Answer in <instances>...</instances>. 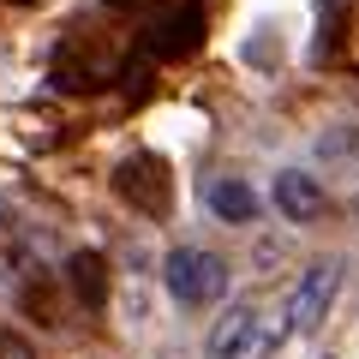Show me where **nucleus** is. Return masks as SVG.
I'll use <instances>...</instances> for the list:
<instances>
[{"instance_id":"nucleus-3","label":"nucleus","mask_w":359,"mask_h":359,"mask_svg":"<svg viewBox=\"0 0 359 359\" xmlns=\"http://www.w3.org/2000/svg\"><path fill=\"white\" fill-rule=\"evenodd\" d=\"M168 294L180 299L186 311L210 306V299L228 294V264H222L216 252H204V245H180V252H168Z\"/></svg>"},{"instance_id":"nucleus-12","label":"nucleus","mask_w":359,"mask_h":359,"mask_svg":"<svg viewBox=\"0 0 359 359\" xmlns=\"http://www.w3.org/2000/svg\"><path fill=\"white\" fill-rule=\"evenodd\" d=\"M323 359H330V353H323Z\"/></svg>"},{"instance_id":"nucleus-4","label":"nucleus","mask_w":359,"mask_h":359,"mask_svg":"<svg viewBox=\"0 0 359 359\" xmlns=\"http://www.w3.org/2000/svg\"><path fill=\"white\" fill-rule=\"evenodd\" d=\"M335 287H341V264H318L299 276L294 287V306H287V330H318L335 306Z\"/></svg>"},{"instance_id":"nucleus-7","label":"nucleus","mask_w":359,"mask_h":359,"mask_svg":"<svg viewBox=\"0 0 359 359\" xmlns=\"http://www.w3.org/2000/svg\"><path fill=\"white\" fill-rule=\"evenodd\" d=\"M18 306H25V318H36V323H60L66 318V276L36 269V276L18 287Z\"/></svg>"},{"instance_id":"nucleus-1","label":"nucleus","mask_w":359,"mask_h":359,"mask_svg":"<svg viewBox=\"0 0 359 359\" xmlns=\"http://www.w3.org/2000/svg\"><path fill=\"white\" fill-rule=\"evenodd\" d=\"M138 36H144V54H156V60H192L210 36V18L198 0H156L144 13Z\"/></svg>"},{"instance_id":"nucleus-2","label":"nucleus","mask_w":359,"mask_h":359,"mask_svg":"<svg viewBox=\"0 0 359 359\" xmlns=\"http://www.w3.org/2000/svg\"><path fill=\"white\" fill-rule=\"evenodd\" d=\"M114 192H120V204H132L138 216H156V222H162L168 210H174V168H168V156L132 150L126 162L114 168Z\"/></svg>"},{"instance_id":"nucleus-8","label":"nucleus","mask_w":359,"mask_h":359,"mask_svg":"<svg viewBox=\"0 0 359 359\" xmlns=\"http://www.w3.org/2000/svg\"><path fill=\"white\" fill-rule=\"evenodd\" d=\"M204 204H210L216 222H252L257 216V192L245 186V180H228V174H216L204 186Z\"/></svg>"},{"instance_id":"nucleus-10","label":"nucleus","mask_w":359,"mask_h":359,"mask_svg":"<svg viewBox=\"0 0 359 359\" xmlns=\"http://www.w3.org/2000/svg\"><path fill=\"white\" fill-rule=\"evenodd\" d=\"M335 48H341V13L330 6V18L318 25V42H311V60H335Z\"/></svg>"},{"instance_id":"nucleus-6","label":"nucleus","mask_w":359,"mask_h":359,"mask_svg":"<svg viewBox=\"0 0 359 359\" xmlns=\"http://www.w3.org/2000/svg\"><path fill=\"white\" fill-rule=\"evenodd\" d=\"M276 210H282L287 222H299V228H306V222H318L323 216V186L311 174H299V168H287V174H276Z\"/></svg>"},{"instance_id":"nucleus-5","label":"nucleus","mask_w":359,"mask_h":359,"mask_svg":"<svg viewBox=\"0 0 359 359\" xmlns=\"http://www.w3.org/2000/svg\"><path fill=\"white\" fill-rule=\"evenodd\" d=\"M66 294L84 311H102L108 306V257L102 252H72L66 257Z\"/></svg>"},{"instance_id":"nucleus-11","label":"nucleus","mask_w":359,"mask_h":359,"mask_svg":"<svg viewBox=\"0 0 359 359\" xmlns=\"http://www.w3.org/2000/svg\"><path fill=\"white\" fill-rule=\"evenodd\" d=\"M0 359H36V353H30V347L18 341L13 330H0Z\"/></svg>"},{"instance_id":"nucleus-9","label":"nucleus","mask_w":359,"mask_h":359,"mask_svg":"<svg viewBox=\"0 0 359 359\" xmlns=\"http://www.w3.org/2000/svg\"><path fill=\"white\" fill-rule=\"evenodd\" d=\"M252 330H257V306H245V299H240V306H228V318L210 330L204 353H210V359H233L245 341H252Z\"/></svg>"}]
</instances>
